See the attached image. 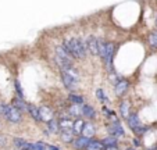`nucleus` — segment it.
<instances>
[{
    "mask_svg": "<svg viewBox=\"0 0 157 150\" xmlns=\"http://www.w3.org/2000/svg\"><path fill=\"white\" fill-rule=\"evenodd\" d=\"M68 100L72 102V104H83V97L77 93H70Z\"/></svg>",
    "mask_w": 157,
    "mask_h": 150,
    "instance_id": "obj_22",
    "label": "nucleus"
},
{
    "mask_svg": "<svg viewBox=\"0 0 157 150\" xmlns=\"http://www.w3.org/2000/svg\"><path fill=\"white\" fill-rule=\"evenodd\" d=\"M101 143H103L104 149H116L118 142H117L116 136H107V138H104L103 140H101Z\"/></svg>",
    "mask_w": 157,
    "mask_h": 150,
    "instance_id": "obj_14",
    "label": "nucleus"
},
{
    "mask_svg": "<svg viewBox=\"0 0 157 150\" xmlns=\"http://www.w3.org/2000/svg\"><path fill=\"white\" fill-rule=\"evenodd\" d=\"M54 61L61 70L72 67V56L65 50L63 44L56 46V49H54Z\"/></svg>",
    "mask_w": 157,
    "mask_h": 150,
    "instance_id": "obj_2",
    "label": "nucleus"
},
{
    "mask_svg": "<svg viewBox=\"0 0 157 150\" xmlns=\"http://www.w3.org/2000/svg\"><path fill=\"white\" fill-rule=\"evenodd\" d=\"M0 144H2V146L6 144V138H4V136H0Z\"/></svg>",
    "mask_w": 157,
    "mask_h": 150,
    "instance_id": "obj_30",
    "label": "nucleus"
},
{
    "mask_svg": "<svg viewBox=\"0 0 157 150\" xmlns=\"http://www.w3.org/2000/svg\"><path fill=\"white\" fill-rule=\"evenodd\" d=\"M128 150H135V149H128Z\"/></svg>",
    "mask_w": 157,
    "mask_h": 150,
    "instance_id": "obj_33",
    "label": "nucleus"
},
{
    "mask_svg": "<svg viewBox=\"0 0 157 150\" xmlns=\"http://www.w3.org/2000/svg\"><path fill=\"white\" fill-rule=\"evenodd\" d=\"M14 86H15V90H17L18 97H21V99H24V90H22V88H21L20 81H15V82H14Z\"/></svg>",
    "mask_w": 157,
    "mask_h": 150,
    "instance_id": "obj_26",
    "label": "nucleus"
},
{
    "mask_svg": "<svg viewBox=\"0 0 157 150\" xmlns=\"http://www.w3.org/2000/svg\"><path fill=\"white\" fill-rule=\"evenodd\" d=\"M103 149H104L103 143L100 140H93V139H90V142L86 146V150H103Z\"/></svg>",
    "mask_w": 157,
    "mask_h": 150,
    "instance_id": "obj_19",
    "label": "nucleus"
},
{
    "mask_svg": "<svg viewBox=\"0 0 157 150\" xmlns=\"http://www.w3.org/2000/svg\"><path fill=\"white\" fill-rule=\"evenodd\" d=\"M48 128H49V131H50L52 133H57L60 131V122H59V121H56V120L49 121V122H48Z\"/></svg>",
    "mask_w": 157,
    "mask_h": 150,
    "instance_id": "obj_20",
    "label": "nucleus"
},
{
    "mask_svg": "<svg viewBox=\"0 0 157 150\" xmlns=\"http://www.w3.org/2000/svg\"><path fill=\"white\" fill-rule=\"evenodd\" d=\"M90 142V138H86V136H78L77 139H74V146L75 149H86L88 143Z\"/></svg>",
    "mask_w": 157,
    "mask_h": 150,
    "instance_id": "obj_10",
    "label": "nucleus"
},
{
    "mask_svg": "<svg viewBox=\"0 0 157 150\" xmlns=\"http://www.w3.org/2000/svg\"><path fill=\"white\" fill-rule=\"evenodd\" d=\"M28 113H29V115L35 121H42L40 113H39V109L36 106H33V104H28Z\"/></svg>",
    "mask_w": 157,
    "mask_h": 150,
    "instance_id": "obj_17",
    "label": "nucleus"
},
{
    "mask_svg": "<svg viewBox=\"0 0 157 150\" xmlns=\"http://www.w3.org/2000/svg\"><path fill=\"white\" fill-rule=\"evenodd\" d=\"M114 52H116V44L111 43V42H104L100 40V50H99V56L104 60L106 63L107 68L111 71V64H113V56H114Z\"/></svg>",
    "mask_w": 157,
    "mask_h": 150,
    "instance_id": "obj_4",
    "label": "nucleus"
},
{
    "mask_svg": "<svg viewBox=\"0 0 157 150\" xmlns=\"http://www.w3.org/2000/svg\"><path fill=\"white\" fill-rule=\"evenodd\" d=\"M120 113H121L122 118L129 117V104H128L127 102H122V103L120 104Z\"/></svg>",
    "mask_w": 157,
    "mask_h": 150,
    "instance_id": "obj_21",
    "label": "nucleus"
},
{
    "mask_svg": "<svg viewBox=\"0 0 157 150\" xmlns=\"http://www.w3.org/2000/svg\"><path fill=\"white\" fill-rule=\"evenodd\" d=\"M13 106L18 110V111L24 113V111H28V104L24 102V99H21V97H15L13 100Z\"/></svg>",
    "mask_w": 157,
    "mask_h": 150,
    "instance_id": "obj_12",
    "label": "nucleus"
},
{
    "mask_svg": "<svg viewBox=\"0 0 157 150\" xmlns=\"http://www.w3.org/2000/svg\"><path fill=\"white\" fill-rule=\"evenodd\" d=\"M83 125H85V122H83L82 120L75 121V122L72 124V132H74V133H79V132H82Z\"/></svg>",
    "mask_w": 157,
    "mask_h": 150,
    "instance_id": "obj_23",
    "label": "nucleus"
},
{
    "mask_svg": "<svg viewBox=\"0 0 157 150\" xmlns=\"http://www.w3.org/2000/svg\"><path fill=\"white\" fill-rule=\"evenodd\" d=\"M149 150H157V149H156V147H151V149H149Z\"/></svg>",
    "mask_w": 157,
    "mask_h": 150,
    "instance_id": "obj_31",
    "label": "nucleus"
},
{
    "mask_svg": "<svg viewBox=\"0 0 157 150\" xmlns=\"http://www.w3.org/2000/svg\"><path fill=\"white\" fill-rule=\"evenodd\" d=\"M48 149L49 150H60V147L54 146V144H48Z\"/></svg>",
    "mask_w": 157,
    "mask_h": 150,
    "instance_id": "obj_29",
    "label": "nucleus"
},
{
    "mask_svg": "<svg viewBox=\"0 0 157 150\" xmlns=\"http://www.w3.org/2000/svg\"><path fill=\"white\" fill-rule=\"evenodd\" d=\"M39 113H40L42 121H52L53 120V111H52L48 106H42L40 109H39Z\"/></svg>",
    "mask_w": 157,
    "mask_h": 150,
    "instance_id": "obj_11",
    "label": "nucleus"
},
{
    "mask_svg": "<svg viewBox=\"0 0 157 150\" xmlns=\"http://www.w3.org/2000/svg\"><path fill=\"white\" fill-rule=\"evenodd\" d=\"M156 27H157V15H156Z\"/></svg>",
    "mask_w": 157,
    "mask_h": 150,
    "instance_id": "obj_32",
    "label": "nucleus"
},
{
    "mask_svg": "<svg viewBox=\"0 0 157 150\" xmlns=\"http://www.w3.org/2000/svg\"><path fill=\"white\" fill-rule=\"evenodd\" d=\"M61 79L65 88L70 89V90H74L79 83V74L72 67L65 68V70H61Z\"/></svg>",
    "mask_w": 157,
    "mask_h": 150,
    "instance_id": "obj_3",
    "label": "nucleus"
},
{
    "mask_svg": "<svg viewBox=\"0 0 157 150\" xmlns=\"http://www.w3.org/2000/svg\"><path fill=\"white\" fill-rule=\"evenodd\" d=\"M127 122H128V127L132 131H135V132H138V131L142 128V122H140L138 114H131L129 117L127 118Z\"/></svg>",
    "mask_w": 157,
    "mask_h": 150,
    "instance_id": "obj_8",
    "label": "nucleus"
},
{
    "mask_svg": "<svg viewBox=\"0 0 157 150\" xmlns=\"http://www.w3.org/2000/svg\"><path fill=\"white\" fill-rule=\"evenodd\" d=\"M95 127H93L92 124H88L85 122V125H83V129H82V136H86V138H90L92 139L93 136H95Z\"/></svg>",
    "mask_w": 157,
    "mask_h": 150,
    "instance_id": "obj_16",
    "label": "nucleus"
},
{
    "mask_svg": "<svg viewBox=\"0 0 157 150\" xmlns=\"http://www.w3.org/2000/svg\"><path fill=\"white\" fill-rule=\"evenodd\" d=\"M96 97H98L100 102H106V100H107V97H106V94H104L103 89H98V90H96Z\"/></svg>",
    "mask_w": 157,
    "mask_h": 150,
    "instance_id": "obj_28",
    "label": "nucleus"
},
{
    "mask_svg": "<svg viewBox=\"0 0 157 150\" xmlns=\"http://www.w3.org/2000/svg\"><path fill=\"white\" fill-rule=\"evenodd\" d=\"M100 40L101 39L95 38V36H89L88 39L85 40L86 47L93 56H99V50H100Z\"/></svg>",
    "mask_w": 157,
    "mask_h": 150,
    "instance_id": "obj_6",
    "label": "nucleus"
},
{
    "mask_svg": "<svg viewBox=\"0 0 157 150\" xmlns=\"http://www.w3.org/2000/svg\"><path fill=\"white\" fill-rule=\"evenodd\" d=\"M128 88H129L128 81H118V82L116 83V93L118 94V96H121V94L127 93Z\"/></svg>",
    "mask_w": 157,
    "mask_h": 150,
    "instance_id": "obj_15",
    "label": "nucleus"
},
{
    "mask_svg": "<svg viewBox=\"0 0 157 150\" xmlns=\"http://www.w3.org/2000/svg\"><path fill=\"white\" fill-rule=\"evenodd\" d=\"M63 46L65 50L75 59H83L88 53V47H86L85 40L79 38H67L63 40Z\"/></svg>",
    "mask_w": 157,
    "mask_h": 150,
    "instance_id": "obj_1",
    "label": "nucleus"
},
{
    "mask_svg": "<svg viewBox=\"0 0 157 150\" xmlns=\"http://www.w3.org/2000/svg\"><path fill=\"white\" fill-rule=\"evenodd\" d=\"M14 144L18 150H32V144L33 143H29V142L24 140L22 138H15L14 139Z\"/></svg>",
    "mask_w": 157,
    "mask_h": 150,
    "instance_id": "obj_9",
    "label": "nucleus"
},
{
    "mask_svg": "<svg viewBox=\"0 0 157 150\" xmlns=\"http://www.w3.org/2000/svg\"><path fill=\"white\" fill-rule=\"evenodd\" d=\"M61 139L63 142H67V143H71V142H74V138H72V132L71 131H67V132H63L61 133Z\"/></svg>",
    "mask_w": 157,
    "mask_h": 150,
    "instance_id": "obj_24",
    "label": "nucleus"
},
{
    "mask_svg": "<svg viewBox=\"0 0 157 150\" xmlns=\"http://www.w3.org/2000/svg\"><path fill=\"white\" fill-rule=\"evenodd\" d=\"M0 115H2V114H0Z\"/></svg>",
    "mask_w": 157,
    "mask_h": 150,
    "instance_id": "obj_34",
    "label": "nucleus"
},
{
    "mask_svg": "<svg viewBox=\"0 0 157 150\" xmlns=\"http://www.w3.org/2000/svg\"><path fill=\"white\" fill-rule=\"evenodd\" d=\"M68 113L72 117H81L82 115V104H72L68 109Z\"/></svg>",
    "mask_w": 157,
    "mask_h": 150,
    "instance_id": "obj_18",
    "label": "nucleus"
},
{
    "mask_svg": "<svg viewBox=\"0 0 157 150\" xmlns=\"http://www.w3.org/2000/svg\"><path fill=\"white\" fill-rule=\"evenodd\" d=\"M149 43H150L151 47L157 49V31H154V32H151L149 35Z\"/></svg>",
    "mask_w": 157,
    "mask_h": 150,
    "instance_id": "obj_25",
    "label": "nucleus"
},
{
    "mask_svg": "<svg viewBox=\"0 0 157 150\" xmlns=\"http://www.w3.org/2000/svg\"><path fill=\"white\" fill-rule=\"evenodd\" d=\"M0 114L3 115L4 118H6L7 121H10V122H20L21 120H22V115H21V111H18L17 109H15L14 106H10V104H4L2 103L0 104Z\"/></svg>",
    "mask_w": 157,
    "mask_h": 150,
    "instance_id": "obj_5",
    "label": "nucleus"
},
{
    "mask_svg": "<svg viewBox=\"0 0 157 150\" xmlns=\"http://www.w3.org/2000/svg\"><path fill=\"white\" fill-rule=\"evenodd\" d=\"M109 132L111 133V136H124L125 132H124V128L122 125L120 124V121H113V122L110 124L109 127Z\"/></svg>",
    "mask_w": 157,
    "mask_h": 150,
    "instance_id": "obj_7",
    "label": "nucleus"
},
{
    "mask_svg": "<svg viewBox=\"0 0 157 150\" xmlns=\"http://www.w3.org/2000/svg\"><path fill=\"white\" fill-rule=\"evenodd\" d=\"M32 150H48V144L42 143V142L33 143V144H32Z\"/></svg>",
    "mask_w": 157,
    "mask_h": 150,
    "instance_id": "obj_27",
    "label": "nucleus"
},
{
    "mask_svg": "<svg viewBox=\"0 0 157 150\" xmlns=\"http://www.w3.org/2000/svg\"><path fill=\"white\" fill-rule=\"evenodd\" d=\"M82 115L89 120H93L96 117V111L92 106H89V104H82Z\"/></svg>",
    "mask_w": 157,
    "mask_h": 150,
    "instance_id": "obj_13",
    "label": "nucleus"
}]
</instances>
